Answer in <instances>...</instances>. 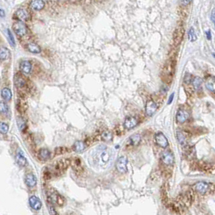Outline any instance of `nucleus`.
<instances>
[{"label":"nucleus","mask_w":215,"mask_h":215,"mask_svg":"<svg viewBox=\"0 0 215 215\" xmlns=\"http://www.w3.org/2000/svg\"><path fill=\"white\" fill-rule=\"evenodd\" d=\"M112 151L106 147H99L95 155V161L98 165H107L111 160Z\"/></svg>","instance_id":"obj_1"},{"label":"nucleus","mask_w":215,"mask_h":215,"mask_svg":"<svg viewBox=\"0 0 215 215\" xmlns=\"http://www.w3.org/2000/svg\"><path fill=\"white\" fill-rule=\"evenodd\" d=\"M175 73V62L173 60L168 61L162 71V79L166 83H170Z\"/></svg>","instance_id":"obj_2"},{"label":"nucleus","mask_w":215,"mask_h":215,"mask_svg":"<svg viewBox=\"0 0 215 215\" xmlns=\"http://www.w3.org/2000/svg\"><path fill=\"white\" fill-rule=\"evenodd\" d=\"M70 165H71L70 158H61L54 163V172L56 173H61L64 171H66Z\"/></svg>","instance_id":"obj_3"},{"label":"nucleus","mask_w":215,"mask_h":215,"mask_svg":"<svg viewBox=\"0 0 215 215\" xmlns=\"http://www.w3.org/2000/svg\"><path fill=\"white\" fill-rule=\"evenodd\" d=\"M127 163L128 160L126 157H125V156L120 157L116 163V170L118 171L120 173L127 172Z\"/></svg>","instance_id":"obj_4"},{"label":"nucleus","mask_w":215,"mask_h":215,"mask_svg":"<svg viewBox=\"0 0 215 215\" xmlns=\"http://www.w3.org/2000/svg\"><path fill=\"white\" fill-rule=\"evenodd\" d=\"M13 29H14L15 33L19 36H23L27 33L26 25L22 21L16 22L13 25Z\"/></svg>","instance_id":"obj_5"},{"label":"nucleus","mask_w":215,"mask_h":215,"mask_svg":"<svg viewBox=\"0 0 215 215\" xmlns=\"http://www.w3.org/2000/svg\"><path fill=\"white\" fill-rule=\"evenodd\" d=\"M161 159L164 164L168 166H172L174 163V155L169 151H163L161 154Z\"/></svg>","instance_id":"obj_6"},{"label":"nucleus","mask_w":215,"mask_h":215,"mask_svg":"<svg viewBox=\"0 0 215 215\" xmlns=\"http://www.w3.org/2000/svg\"><path fill=\"white\" fill-rule=\"evenodd\" d=\"M155 142L159 147L166 148L168 146V141L167 137L162 132H157L155 134Z\"/></svg>","instance_id":"obj_7"},{"label":"nucleus","mask_w":215,"mask_h":215,"mask_svg":"<svg viewBox=\"0 0 215 215\" xmlns=\"http://www.w3.org/2000/svg\"><path fill=\"white\" fill-rule=\"evenodd\" d=\"M158 109V105L153 99H149L147 100V104H146V113L148 116H152L154 114Z\"/></svg>","instance_id":"obj_8"},{"label":"nucleus","mask_w":215,"mask_h":215,"mask_svg":"<svg viewBox=\"0 0 215 215\" xmlns=\"http://www.w3.org/2000/svg\"><path fill=\"white\" fill-rule=\"evenodd\" d=\"M16 17L21 21H27L30 19V14L26 9L20 8L17 10L16 12Z\"/></svg>","instance_id":"obj_9"},{"label":"nucleus","mask_w":215,"mask_h":215,"mask_svg":"<svg viewBox=\"0 0 215 215\" xmlns=\"http://www.w3.org/2000/svg\"><path fill=\"white\" fill-rule=\"evenodd\" d=\"M184 30L182 27H178L177 29H175L174 32V35H173V40H174L175 45L180 44V42L183 40V37H184Z\"/></svg>","instance_id":"obj_10"},{"label":"nucleus","mask_w":215,"mask_h":215,"mask_svg":"<svg viewBox=\"0 0 215 215\" xmlns=\"http://www.w3.org/2000/svg\"><path fill=\"white\" fill-rule=\"evenodd\" d=\"M29 205L34 210H40L41 206H42V203H41L40 200L36 196H32L29 198Z\"/></svg>","instance_id":"obj_11"},{"label":"nucleus","mask_w":215,"mask_h":215,"mask_svg":"<svg viewBox=\"0 0 215 215\" xmlns=\"http://www.w3.org/2000/svg\"><path fill=\"white\" fill-rule=\"evenodd\" d=\"M137 124H138V121L137 119L135 117H133V116H130V117H127L125 119V122H124V126L127 130H131V129L136 127Z\"/></svg>","instance_id":"obj_12"},{"label":"nucleus","mask_w":215,"mask_h":215,"mask_svg":"<svg viewBox=\"0 0 215 215\" xmlns=\"http://www.w3.org/2000/svg\"><path fill=\"white\" fill-rule=\"evenodd\" d=\"M189 113L183 109H180L177 112V114H176V121H177V122L184 123L189 119Z\"/></svg>","instance_id":"obj_13"},{"label":"nucleus","mask_w":215,"mask_h":215,"mask_svg":"<svg viewBox=\"0 0 215 215\" xmlns=\"http://www.w3.org/2000/svg\"><path fill=\"white\" fill-rule=\"evenodd\" d=\"M140 141H141V135L139 134H134L129 137L127 143L131 147H135L139 144Z\"/></svg>","instance_id":"obj_14"},{"label":"nucleus","mask_w":215,"mask_h":215,"mask_svg":"<svg viewBox=\"0 0 215 215\" xmlns=\"http://www.w3.org/2000/svg\"><path fill=\"white\" fill-rule=\"evenodd\" d=\"M20 71L25 75H29L32 71V64L29 61H23L19 66Z\"/></svg>","instance_id":"obj_15"},{"label":"nucleus","mask_w":215,"mask_h":215,"mask_svg":"<svg viewBox=\"0 0 215 215\" xmlns=\"http://www.w3.org/2000/svg\"><path fill=\"white\" fill-rule=\"evenodd\" d=\"M30 7L35 11H40L45 7V2L43 0H33L30 3Z\"/></svg>","instance_id":"obj_16"},{"label":"nucleus","mask_w":215,"mask_h":215,"mask_svg":"<svg viewBox=\"0 0 215 215\" xmlns=\"http://www.w3.org/2000/svg\"><path fill=\"white\" fill-rule=\"evenodd\" d=\"M209 187L210 185L206 182H199L196 184V190L199 193L204 194L208 191Z\"/></svg>","instance_id":"obj_17"},{"label":"nucleus","mask_w":215,"mask_h":215,"mask_svg":"<svg viewBox=\"0 0 215 215\" xmlns=\"http://www.w3.org/2000/svg\"><path fill=\"white\" fill-rule=\"evenodd\" d=\"M177 139L178 142H180V144L182 145L183 147L186 146L187 142H188V136H187L186 133L184 131H178Z\"/></svg>","instance_id":"obj_18"},{"label":"nucleus","mask_w":215,"mask_h":215,"mask_svg":"<svg viewBox=\"0 0 215 215\" xmlns=\"http://www.w3.org/2000/svg\"><path fill=\"white\" fill-rule=\"evenodd\" d=\"M86 148L85 142H82V141H76L73 145V150L77 153H81Z\"/></svg>","instance_id":"obj_19"},{"label":"nucleus","mask_w":215,"mask_h":215,"mask_svg":"<svg viewBox=\"0 0 215 215\" xmlns=\"http://www.w3.org/2000/svg\"><path fill=\"white\" fill-rule=\"evenodd\" d=\"M25 183L27 186L34 187L36 184V177L33 174H28L25 178Z\"/></svg>","instance_id":"obj_20"},{"label":"nucleus","mask_w":215,"mask_h":215,"mask_svg":"<svg viewBox=\"0 0 215 215\" xmlns=\"http://www.w3.org/2000/svg\"><path fill=\"white\" fill-rule=\"evenodd\" d=\"M39 158L40 160L46 161L48 159H50V151L48 149H40L39 151Z\"/></svg>","instance_id":"obj_21"},{"label":"nucleus","mask_w":215,"mask_h":215,"mask_svg":"<svg viewBox=\"0 0 215 215\" xmlns=\"http://www.w3.org/2000/svg\"><path fill=\"white\" fill-rule=\"evenodd\" d=\"M27 49H28L29 52L33 53V54H39V53H40V46L36 45V43H29V44L27 45Z\"/></svg>","instance_id":"obj_22"},{"label":"nucleus","mask_w":215,"mask_h":215,"mask_svg":"<svg viewBox=\"0 0 215 215\" xmlns=\"http://www.w3.org/2000/svg\"><path fill=\"white\" fill-rule=\"evenodd\" d=\"M15 83L18 88H24L26 86V81L22 76L16 75L15 78Z\"/></svg>","instance_id":"obj_23"},{"label":"nucleus","mask_w":215,"mask_h":215,"mask_svg":"<svg viewBox=\"0 0 215 215\" xmlns=\"http://www.w3.org/2000/svg\"><path fill=\"white\" fill-rule=\"evenodd\" d=\"M11 55L10 50L8 49L5 47L0 48V60L2 61H5V60L8 59Z\"/></svg>","instance_id":"obj_24"},{"label":"nucleus","mask_w":215,"mask_h":215,"mask_svg":"<svg viewBox=\"0 0 215 215\" xmlns=\"http://www.w3.org/2000/svg\"><path fill=\"white\" fill-rule=\"evenodd\" d=\"M71 165H72L74 170L79 171L82 168V162L78 158H75L73 161L71 160Z\"/></svg>","instance_id":"obj_25"},{"label":"nucleus","mask_w":215,"mask_h":215,"mask_svg":"<svg viewBox=\"0 0 215 215\" xmlns=\"http://www.w3.org/2000/svg\"><path fill=\"white\" fill-rule=\"evenodd\" d=\"M16 163L20 167H24V166L27 165V159L22 154H17L16 157Z\"/></svg>","instance_id":"obj_26"},{"label":"nucleus","mask_w":215,"mask_h":215,"mask_svg":"<svg viewBox=\"0 0 215 215\" xmlns=\"http://www.w3.org/2000/svg\"><path fill=\"white\" fill-rule=\"evenodd\" d=\"M113 134L110 131H104V132L102 133L101 138L104 142H111L112 140H113Z\"/></svg>","instance_id":"obj_27"},{"label":"nucleus","mask_w":215,"mask_h":215,"mask_svg":"<svg viewBox=\"0 0 215 215\" xmlns=\"http://www.w3.org/2000/svg\"><path fill=\"white\" fill-rule=\"evenodd\" d=\"M206 87L210 92H214L215 88H214V78L211 77L209 79H207V81L206 82Z\"/></svg>","instance_id":"obj_28"},{"label":"nucleus","mask_w":215,"mask_h":215,"mask_svg":"<svg viewBox=\"0 0 215 215\" xmlns=\"http://www.w3.org/2000/svg\"><path fill=\"white\" fill-rule=\"evenodd\" d=\"M1 95H2V98L6 100H10L12 97V91L10 90L9 88H3L1 92Z\"/></svg>","instance_id":"obj_29"},{"label":"nucleus","mask_w":215,"mask_h":215,"mask_svg":"<svg viewBox=\"0 0 215 215\" xmlns=\"http://www.w3.org/2000/svg\"><path fill=\"white\" fill-rule=\"evenodd\" d=\"M17 109L19 110V112L21 113H24L27 109V104L26 102H24L23 99H18L16 104Z\"/></svg>","instance_id":"obj_30"},{"label":"nucleus","mask_w":215,"mask_h":215,"mask_svg":"<svg viewBox=\"0 0 215 215\" xmlns=\"http://www.w3.org/2000/svg\"><path fill=\"white\" fill-rule=\"evenodd\" d=\"M202 85V79L200 77H195L192 79V86L196 90H200Z\"/></svg>","instance_id":"obj_31"},{"label":"nucleus","mask_w":215,"mask_h":215,"mask_svg":"<svg viewBox=\"0 0 215 215\" xmlns=\"http://www.w3.org/2000/svg\"><path fill=\"white\" fill-rule=\"evenodd\" d=\"M185 147V154L189 158H192L195 156V149L194 147Z\"/></svg>","instance_id":"obj_32"},{"label":"nucleus","mask_w":215,"mask_h":215,"mask_svg":"<svg viewBox=\"0 0 215 215\" xmlns=\"http://www.w3.org/2000/svg\"><path fill=\"white\" fill-rule=\"evenodd\" d=\"M9 130V125L4 122H0V134H6Z\"/></svg>","instance_id":"obj_33"},{"label":"nucleus","mask_w":215,"mask_h":215,"mask_svg":"<svg viewBox=\"0 0 215 215\" xmlns=\"http://www.w3.org/2000/svg\"><path fill=\"white\" fill-rule=\"evenodd\" d=\"M70 151V150L67 148V147H57L55 149V154L57 155H59V154H62L67 153V152Z\"/></svg>","instance_id":"obj_34"},{"label":"nucleus","mask_w":215,"mask_h":215,"mask_svg":"<svg viewBox=\"0 0 215 215\" xmlns=\"http://www.w3.org/2000/svg\"><path fill=\"white\" fill-rule=\"evenodd\" d=\"M17 125L19 126V130H22V131L26 128V122H25V121L22 117H18L17 118Z\"/></svg>","instance_id":"obj_35"},{"label":"nucleus","mask_w":215,"mask_h":215,"mask_svg":"<svg viewBox=\"0 0 215 215\" xmlns=\"http://www.w3.org/2000/svg\"><path fill=\"white\" fill-rule=\"evenodd\" d=\"M8 111H9V108L7 105V104L3 101H0V113L7 114Z\"/></svg>","instance_id":"obj_36"},{"label":"nucleus","mask_w":215,"mask_h":215,"mask_svg":"<svg viewBox=\"0 0 215 215\" xmlns=\"http://www.w3.org/2000/svg\"><path fill=\"white\" fill-rule=\"evenodd\" d=\"M54 203L57 204V205L60 206H63L64 203H65V199L63 198V196H60V195H58V194H57L56 198H55Z\"/></svg>","instance_id":"obj_37"},{"label":"nucleus","mask_w":215,"mask_h":215,"mask_svg":"<svg viewBox=\"0 0 215 215\" xmlns=\"http://www.w3.org/2000/svg\"><path fill=\"white\" fill-rule=\"evenodd\" d=\"M189 39L190 41H195V40H196V33H195V32H194L193 28H192V29H190V30H189Z\"/></svg>","instance_id":"obj_38"},{"label":"nucleus","mask_w":215,"mask_h":215,"mask_svg":"<svg viewBox=\"0 0 215 215\" xmlns=\"http://www.w3.org/2000/svg\"><path fill=\"white\" fill-rule=\"evenodd\" d=\"M7 35H8V38H9V41H10V44H11V45L12 46H15V39H14V36H13V35H12V32L9 30V29H7Z\"/></svg>","instance_id":"obj_39"},{"label":"nucleus","mask_w":215,"mask_h":215,"mask_svg":"<svg viewBox=\"0 0 215 215\" xmlns=\"http://www.w3.org/2000/svg\"><path fill=\"white\" fill-rule=\"evenodd\" d=\"M43 175H44V178H45V180H50L51 176H52L50 171L49 170H45V172H44V173H43Z\"/></svg>","instance_id":"obj_40"},{"label":"nucleus","mask_w":215,"mask_h":215,"mask_svg":"<svg viewBox=\"0 0 215 215\" xmlns=\"http://www.w3.org/2000/svg\"><path fill=\"white\" fill-rule=\"evenodd\" d=\"M184 82L186 83H189L191 82V75H189V74H187L186 75L184 76Z\"/></svg>","instance_id":"obj_41"},{"label":"nucleus","mask_w":215,"mask_h":215,"mask_svg":"<svg viewBox=\"0 0 215 215\" xmlns=\"http://www.w3.org/2000/svg\"><path fill=\"white\" fill-rule=\"evenodd\" d=\"M180 3L183 5V6H188V5L191 2L192 0H180Z\"/></svg>","instance_id":"obj_42"},{"label":"nucleus","mask_w":215,"mask_h":215,"mask_svg":"<svg viewBox=\"0 0 215 215\" xmlns=\"http://www.w3.org/2000/svg\"><path fill=\"white\" fill-rule=\"evenodd\" d=\"M4 16H5L4 11L0 8V17H4Z\"/></svg>","instance_id":"obj_43"},{"label":"nucleus","mask_w":215,"mask_h":215,"mask_svg":"<svg viewBox=\"0 0 215 215\" xmlns=\"http://www.w3.org/2000/svg\"><path fill=\"white\" fill-rule=\"evenodd\" d=\"M211 19H212V22L214 23V10L212 12V15H211Z\"/></svg>","instance_id":"obj_44"},{"label":"nucleus","mask_w":215,"mask_h":215,"mask_svg":"<svg viewBox=\"0 0 215 215\" xmlns=\"http://www.w3.org/2000/svg\"><path fill=\"white\" fill-rule=\"evenodd\" d=\"M206 34H207V37H208L209 40H210L211 39V33L210 32V31L206 32Z\"/></svg>","instance_id":"obj_45"}]
</instances>
